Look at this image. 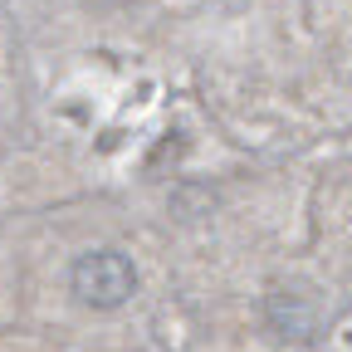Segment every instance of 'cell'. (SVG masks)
<instances>
[{
  "mask_svg": "<svg viewBox=\"0 0 352 352\" xmlns=\"http://www.w3.org/2000/svg\"><path fill=\"white\" fill-rule=\"evenodd\" d=\"M74 294L78 303L88 308H118L132 298V289H138V270H132V259L118 254V250H94V254H83L74 264Z\"/></svg>",
  "mask_w": 352,
  "mask_h": 352,
  "instance_id": "obj_1",
  "label": "cell"
}]
</instances>
